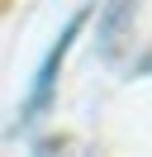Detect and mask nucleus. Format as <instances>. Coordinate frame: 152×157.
I'll use <instances>...</instances> for the list:
<instances>
[{
	"instance_id": "obj_1",
	"label": "nucleus",
	"mask_w": 152,
	"mask_h": 157,
	"mask_svg": "<svg viewBox=\"0 0 152 157\" xmlns=\"http://www.w3.org/2000/svg\"><path fill=\"white\" fill-rule=\"evenodd\" d=\"M76 29H81V14H76L71 24L62 29V38L48 48V57H43V67H38V76H33V86H28V100H24V119H33V114H43V105L52 100V86H57V67H62V57H66V48H71V38H76Z\"/></svg>"
}]
</instances>
